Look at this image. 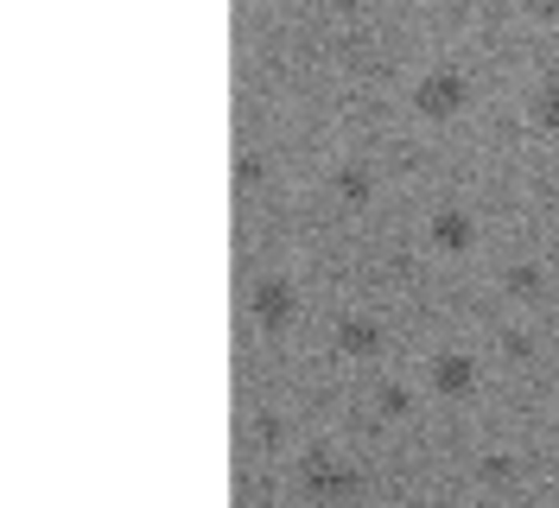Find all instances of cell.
Masks as SVG:
<instances>
[{
    "label": "cell",
    "instance_id": "cell-1",
    "mask_svg": "<svg viewBox=\"0 0 559 508\" xmlns=\"http://www.w3.org/2000/svg\"><path fill=\"white\" fill-rule=\"evenodd\" d=\"M414 102H419V115H426V121H445V115H457V108L471 102V83H464L457 70H432V76H419Z\"/></svg>",
    "mask_w": 559,
    "mask_h": 508
},
{
    "label": "cell",
    "instance_id": "cell-2",
    "mask_svg": "<svg viewBox=\"0 0 559 508\" xmlns=\"http://www.w3.org/2000/svg\"><path fill=\"white\" fill-rule=\"evenodd\" d=\"M254 318H261L267 331H280V324L293 318V286H286V280H261V286H254Z\"/></svg>",
    "mask_w": 559,
    "mask_h": 508
},
{
    "label": "cell",
    "instance_id": "cell-3",
    "mask_svg": "<svg viewBox=\"0 0 559 508\" xmlns=\"http://www.w3.org/2000/svg\"><path fill=\"white\" fill-rule=\"evenodd\" d=\"M471 381H477V363L471 356H457V350L432 356V388L439 394H471Z\"/></svg>",
    "mask_w": 559,
    "mask_h": 508
},
{
    "label": "cell",
    "instance_id": "cell-4",
    "mask_svg": "<svg viewBox=\"0 0 559 508\" xmlns=\"http://www.w3.org/2000/svg\"><path fill=\"white\" fill-rule=\"evenodd\" d=\"M432 241L452 248V255H464V248L477 241V223H471L464 210H439V216H432Z\"/></svg>",
    "mask_w": 559,
    "mask_h": 508
},
{
    "label": "cell",
    "instance_id": "cell-5",
    "mask_svg": "<svg viewBox=\"0 0 559 508\" xmlns=\"http://www.w3.org/2000/svg\"><path fill=\"white\" fill-rule=\"evenodd\" d=\"M337 343H344V350H356V356H369V350L382 343V331H376L369 318H344V324H337Z\"/></svg>",
    "mask_w": 559,
    "mask_h": 508
},
{
    "label": "cell",
    "instance_id": "cell-6",
    "mask_svg": "<svg viewBox=\"0 0 559 508\" xmlns=\"http://www.w3.org/2000/svg\"><path fill=\"white\" fill-rule=\"evenodd\" d=\"M534 121H540L547 134H559V90H540V96H534Z\"/></svg>",
    "mask_w": 559,
    "mask_h": 508
},
{
    "label": "cell",
    "instance_id": "cell-7",
    "mask_svg": "<svg viewBox=\"0 0 559 508\" xmlns=\"http://www.w3.org/2000/svg\"><path fill=\"white\" fill-rule=\"evenodd\" d=\"M337 191L349 203H369V172H337Z\"/></svg>",
    "mask_w": 559,
    "mask_h": 508
},
{
    "label": "cell",
    "instance_id": "cell-8",
    "mask_svg": "<svg viewBox=\"0 0 559 508\" xmlns=\"http://www.w3.org/2000/svg\"><path fill=\"white\" fill-rule=\"evenodd\" d=\"M527 13H559V0H522Z\"/></svg>",
    "mask_w": 559,
    "mask_h": 508
}]
</instances>
